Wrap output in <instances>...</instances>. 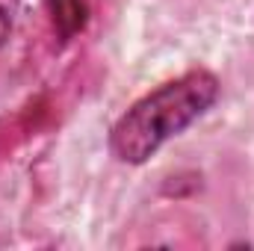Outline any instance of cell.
<instances>
[{"mask_svg": "<svg viewBox=\"0 0 254 251\" xmlns=\"http://www.w3.org/2000/svg\"><path fill=\"white\" fill-rule=\"evenodd\" d=\"M51 6V21L60 33V39H71L86 27V0H48Z\"/></svg>", "mask_w": 254, "mask_h": 251, "instance_id": "2", "label": "cell"}, {"mask_svg": "<svg viewBox=\"0 0 254 251\" xmlns=\"http://www.w3.org/2000/svg\"><path fill=\"white\" fill-rule=\"evenodd\" d=\"M219 89L216 74L207 68H192L148 92L116 122L110 133L113 154L127 166L148 163L172 136L184 133L216 104Z\"/></svg>", "mask_w": 254, "mask_h": 251, "instance_id": "1", "label": "cell"}, {"mask_svg": "<svg viewBox=\"0 0 254 251\" xmlns=\"http://www.w3.org/2000/svg\"><path fill=\"white\" fill-rule=\"evenodd\" d=\"M9 30H12V21H9V12L0 6V45L9 39Z\"/></svg>", "mask_w": 254, "mask_h": 251, "instance_id": "3", "label": "cell"}]
</instances>
